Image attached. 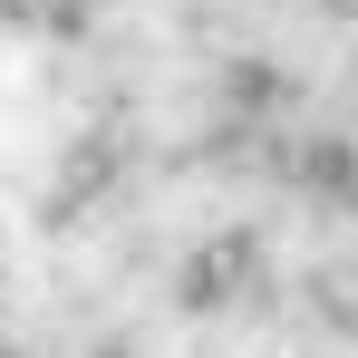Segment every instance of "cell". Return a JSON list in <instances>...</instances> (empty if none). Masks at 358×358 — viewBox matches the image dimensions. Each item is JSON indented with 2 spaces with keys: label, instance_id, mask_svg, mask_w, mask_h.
I'll return each instance as SVG.
<instances>
[]
</instances>
